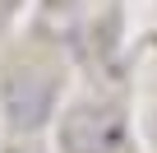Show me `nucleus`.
Segmentation results:
<instances>
[{"label": "nucleus", "mask_w": 157, "mask_h": 153, "mask_svg": "<svg viewBox=\"0 0 157 153\" xmlns=\"http://www.w3.org/2000/svg\"><path fill=\"white\" fill-rule=\"evenodd\" d=\"M0 98H5V116L14 130H37L56 107V84L37 70H14V74H5Z\"/></svg>", "instance_id": "nucleus-2"}, {"label": "nucleus", "mask_w": 157, "mask_h": 153, "mask_svg": "<svg viewBox=\"0 0 157 153\" xmlns=\"http://www.w3.org/2000/svg\"><path fill=\"white\" fill-rule=\"evenodd\" d=\"M60 144H65V153H125L120 107H106V102L69 107V116L60 121Z\"/></svg>", "instance_id": "nucleus-1"}]
</instances>
